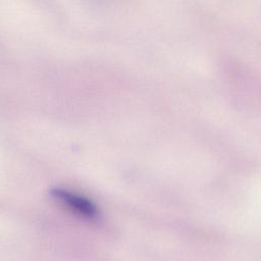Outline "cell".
Returning a JSON list of instances; mask_svg holds the SVG:
<instances>
[{
  "label": "cell",
  "instance_id": "cell-1",
  "mask_svg": "<svg viewBox=\"0 0 261 261\" xmlns=\"http://www.w3.org/2000/svg\"><path fill=\"white\" fill-rule=\"evenodd\" d=\"M52 195L64 205L86 217H95L97 215L96 206L84 197L60 189L53 190Z\"/></svg>",
  "mask_w": 261,
  "mask_h": 261
}]
</instances>
